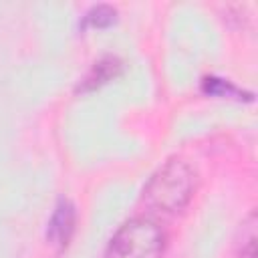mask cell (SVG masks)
Returning <instances> with one entry per match:
<instances>
[{"instance_id":"1","label":"cell","mask_w":258,"mask_h":258,"mask_svg":"<svg viewBox=\"0 0 258 258\" xmlns=\"http://www.w3.org/2000/svg\"><path fill=\"white\" fill-rule=\"evenodd\" d=\"M196 187V169L185 159L175 157L165 161L151 175L143 189V202L161 214H177L191 202Z\"/></svg>"},{"instance_id":"2","label":"cell","mask_w":258,"mask_h":258,"mask_svg":"<svg viewBox=\"0 0 258 258\" xmlns=\"http://www.w3.org/2000/svg\"><path fill=\"white\" fill-rule=\"evenodd\" d=\"M167 238L153 218L127 220L109 240L105 258H163Z\"/></svg>"},{"instance_id":"3","label":"cell","mask_w":258,"mask_h":258,"mask_svg":"<svg viewBox=\"0 0 258 258\" xmlns=\"http://www.w3.org/2000/svg\"><path fill=\"white\" fill-rule=\"evenodd\" d=\"M75 224H77V210L69 200H60L48 220V228H46V238L56 244V246H67L73 232H75Z\"/></svg>"},{"instance_id":"4","label":"cell","mask_w":258,"mask_h":258,"mask_svg":"<svg viewBox=\"0 0 258 258\" xmlns=\"http://www.w3.org/2000/svg\"><path fill=\"white\" fill-rule=\"evenodd\" d=\"M119 69H121V62H119L115 56H105V58H101L99 62L93 64L91 73L83 79V83L79 85V91H91V89L101 87L103 83L111 81V79L119 73Z\"/></svg>"},{"instance_id":"5","label":"cell","mask_w":258,"mask_h":258,"mask_svg":"<svg viewBox=\"0 0 258 258\" xmlns=\"http://www.w3.org/2000/svg\"><path fill=\"white\" fill-rule=\"evenodd\" d=\"M234 258H256V212H250L240 224Z\"/></svg>"},{"instance_id":"6","label":"cell","mask_w":258,"mask_h":258,"mask_svg":"<svg viewBox=\"0 0 258 258\" xmlns=\"http://www.w3.org/2000/svg\"><path fill=\"white\" fill-rule=\"evenodd\" d=\"M115 20H117V10L111 8V6H107V4L95 6V8H91V10L85 14V24H89V26H93V28L111 26Z\"/></svg>"},{"instance_id":"7","label":"cell","mask_w":258,"mask_h":258,"mask_svg":"<svg viewBox=\"0 0 258 258\" xmlns=\"http://www.w3.org/2000/svg\"><path fill=\"white\" fill-rule=\"evenodd\" d=\"M204 91L208 95H216V97H234V99H244V91H240L238 87H234L230 81L224 79H206L204 81Z\"/></svg>"}]
</instances>
